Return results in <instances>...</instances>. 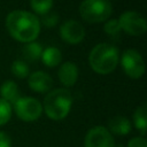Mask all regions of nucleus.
Instances as JSON below:
<instances>
[{
	"label": "nucleus",
	"instance_id": "obj_10",
	"mask_svg": "<svg viewBox=\"0 0 147 147\" xmlns=\"http://www.w3.org/2000/svg\"><path fill=\"white\" fill-rule=\"evenodd\" d=\"M28 84L32 91L38 93H45L52 88L53 80L48 74L44 71H34L29 76Z\"/></svg>",
	"mask_w": 147,
	"mask_h": 147
},
{
	"label": "nucleus",
	"instance_id": "obj_12",
	"mask_svg": "<svg viewBox=\"0 0 147 147\" xmlns=\"http://www.w3.org/2000/svg\"><path fill=\"white\" fill-rule=\"evenodd\" d=\"M109 130L118 136H125L131 131V123L130 121L122 116V115H117L115 117H113L109 121Z\"/></svg>",
	"mask_w": 147,
	"mask_h": 147
},
{
	"label": "nucleus",
	"instance_id": "obj_7",
	"mask_svg": "<svg viewBox=\"0 0 147 147\" xmlns=\"http://www.w3.org/2000/svg\"><path fill=\"white\" fill-rule=\"evenodd\" d=\"M121 30L130 36H141L147 30L146 20L137 11H124L118 20Z\"/></svg>",
	"mask_w": 147,
	"mask_h": 147
},
{
	"label": "nucleus",
	"instance_id": "obj_18",
	"mask_svg": "<svg viewBox=\"0 0 147 147\" xmlns=\"http://www.w3.org/2000/svg\"><path fill=\"white\" fill-rule=\"evenodd\" d=\"M11 72L15 77L23 79L29 75V67L24 61L15 60L11 64Z\"/></svg>",
	"mask_w": 147,
	"mask_h": 147
},
{
	"label": "nucleus",
	"instance_id": "obj_5",
	"mask_svg": "<svg viewBox=\"0 0 147 147\" xmlns=\"http://www.w3.org/2000/svg\"><path fill=\"white\" fill-rule=\"evenodd\" d=\"M14 109L18 118L25 122H32L40 117L42 113L41 103L34 98H18L14 102Z\"/></svg>",
	"mask_w": 147,
	"mask_h": 147
},
{
	"label": "nucleus",
	"instance_id": "obj_21",
	"mask_svg": "<svg viewBox=\"0 0 147 147\" xmlns=\"http://www.w3.org/2000/svg\"><path fill=\"white\" fill-rule=\"evenodd\" d=\"M41 22L47 28H53L59 22V15L56 13H53V11H48L46 13L45 15H42V18H41Z\"/></svg>",
	"mask_w": 147,
	"mask_h": 147
},
{
	"label": "nucleus",
	"instance_id": "obj_17",
	"mask_svg": "<svg viewBox=\"0 0 147 147\" xmlns=\"http://www.w3.org/2000/svg\"><path fill=\"white\" fill-rule=\"evenodd\" d=\"M30 5L34 13L42 16L51 10L53 0H30Z\"/></svg>",
	"mask_w": 147,
	"mask_h": 147
},
{
	"label": "nucleus",
	"instance_id": "obj_4",
	"mask_svg": "<svg viewBox=\"0 0 147 147\" xmlns=\"http://www.w3.org/2000/svg\"><path fill=\"white\" fill-rule=\"evenodd\" d=\"M113 13L108 0H84L79 6L82 18L88 23H100L107 21Z\"/></svg>",
	"mask_w": 147,
	"mask_h": 147
},
{
	"label": "nucleus",
	"instance_id": "obj_6",
	"mask_svg": "<svg viewBox=\"0 0 147 147\" xmlns=\"http://www.w3.org/2000/svg\"><path fill=\"white\" fill-rule=\"evenodd\" d=\"M121 64L124 72L132 79L140 78L145 72V62L140 53L136 49H126L122 54Z\"/></svg>",
	"mask_w": 147,
	"mask_h": 147
},
{
	"label": "nucleus",
	"instance_id": "obj_2",
	"mask_svg": "<svg viewBox=\"0 0 147 147\" xmlns=\"http://www.w3.org/2000/svg\"><path fill=\"white\" fill-rule=\"evenodd\" d=\"M88 62L95 72L100 75L110 74L116 69L119 62L118 51L114 45L106 42L98 44L91 51L88 55Z\"/></svg>",
	"mask_w": 147,
	"mask_h": 147
},
{
	"label": "nucleus",
	"instance_id": "obj_8",
	"mask_svg": "<svg viewBox=\"0 0 147 147\" xmlns=\"http://www.w3.org/2000/svg\"><path fill=\"white\" fill-rule=\"evenodd\" d=\"M84 145L85 147H115V141L108 129L94 126L87 131Z\"/></svg>",
	"mask_w": 147,
	"mask_h": 147
},
{
	"label": "nucleus",
	"instance_id": "obj_13",
	"mask_svg": "<svg viewBox=\"0 0 147 147\" xmlns=\"http://www.w3.org/2000/svg\"><path fill=\"white\" fill-rule=\"evenodd\" d=\"M40 57H41L42 63L46 67L53 68V67H56L61 62L62 54H61L59 48L51 46V47H47L46 49H42V53H41Z\"/></svg>",
	"mask_w": 147,
	"mask_h": 147
},
{
	"label": "nucleus",
	"instance_id": "obj_23",
	"mask_svg": "<svg viewBox=\"0 0 147 147\" xmlns=\"http://www.w3.org/2000/svg\"><path fill=\"white\" fill-rule=\"evenodd\" d=\"M0 147H10V138L2 131H0Z\"/></svg>",
	"mask_w": 147,
	"mask_h": 147
},
{
	"label": "nucleus",
	"instance_id": "obj_1",
	"mask_svg": "<svg viewBox=\"0 0 147 147\" xmlns=\"http://www.w3.org/2000/svg\"><path fill=\"white\" fill-rule=\"evenodd\" d=\"M6 28L14 39L28 44L34 41L39 36L40 22L30 11L13 10L6 17Z\"/></svg>",
	"mask_w": 147,
	"mask_h": 147
},
{
	"label": "nucleus",
	"instance_id": "obj_14",
	"mask_svg": "<svg viewBox=\"0 0 147 147\" xmlns=\"http://www.w3.org/2000/svg\"><path fill=\"white\" fill-rule=\"evenodd\" d=\"M0 94H1V99L7 101L8 103L11 102L14 103L20 96H18V88L15 82L13 80H6L1 87H0Z\"/></svg>",
	"mask_w": 147,
	"mask_h": 147
},
{
	"label": "nucleus",
	"instance_id": "obj_11",
	"mask_svg": "<svg viewBox=\"0 0 147 147\" xmlns=\"http://www.w3.org/2000/svg\"><path fill=\"white\" fill-rule=\"evenodd\" d=\"M59 79L60 82L67 86V87H70L72 86L77 79H78V68L75 63L72 62H64L60 69H59Z\"/></svg>",
	"mask_w": 147,
	"mask_h": 147
},
{
	"label": "nucleus",
	"instance_id": "obj_15",
	"mask_svg": "<svg viewBox=\"0 0 147 147\" xmlns=\"http://www.w3.org/2000/svg\"><path fill=\"white\" fill-rule=\"evenodd\" d=\"M133 123L136 129H138L142 136L146 134L147 129V109L145 105H141L138 107L133 114Z\"/></svg>",
	"mask_w": 147,
	"mask_h": 147
},
{
	"label": "nucleus",
	"instance_id": "obj_22",
	"mask_svg": "<svg viewBox=\"0 0 147 147\" xmlns=\"http://www.w3.org/2000/svg\"><path fill=\"white\" fill-rule=\"evenodd\" d=\"M127 147H147V141L144 137H136L129 141Z\"/></svg>",
	"mask_w": 147,
	"mask_h": 147
},
{
	"label": "nucleus",
	"instance_id": "obj_3",
	"mask_svg": "<svg viewBox=\"0 0 147 147\" xmlns=\"http://www.w3.org/2000/svg\"><path fill=\"white\" fill-rule=\"evenodd\" d=\"M72 96L67 88H56L51 91L44 100V110L46 115L54 121L67 117L71 109Z\"/></svg>",
	"mask_w": 147,
	"mask_h": 147
},
{
	"label": "nucleus",
	"instance_id": "obj_20",
	"mask_svg": "<svg viewBox=\"0 0 147 147\" xmlns=\"http://www.w3.org/2000/svg\"><path fill=\"white\" fill-rule=\"evenodd\" d=\"M103 30H105V32H106L108 36H110V37H115V36L119 34V32H121V26H119L118 20H116V18L107 20L106 23H105Z\"/></svg>",
	"mask_w": 147,
	"mask_h": 147
},
{
	"label": "nucleus",
	"instance_id": "obj_16",
	"mask_svg": "<svg viewBox=\"0 0 147 147\" xmlns=\"http://www.w3.org/2000/svg\"><path fill=\"white\" fill-rule=\"evenodd\" d=\"M41 53H42L41 45L38 42H34V41L28 42L23 48V56L25 60H28L30 62L37 61L41 56Z\"/></svg>",
	"mask_w": 147,
	"mask_h": 147
},
{
	"label": "nucleus",
	"instance_id": "obj_9",
	"mask_svg": "<svg viewBox=\"0 0 147 147\" xmlns=\"http://www.w3.org/2000/svg\"><path fill=\"white\" fill-rule=\"evenodd\" d=\"M60 34L61 38L71 45L79 44L84 37H85V30L83 25L74 20H69L65 23H63L60 28Z\"/></svg>",
	"mask_w": 147,
	"mask_h": 147
},
{
	"label": "nucleus",
	"instance_id": "obj_19",
	"mask_svg": "<svg viewBox=\"0 0 147 147\" xmlns=\"http://www.w3.org/2000/svg\"><path fill=\"white\" fill-rule=\"evenodd\" d=\"M10 116H11L10 105L7 101L0 99V126L5 125L10 119Z\"/></svg>",
	"mask_w": 147,
	"mask_h": 147
}]
</instances>
